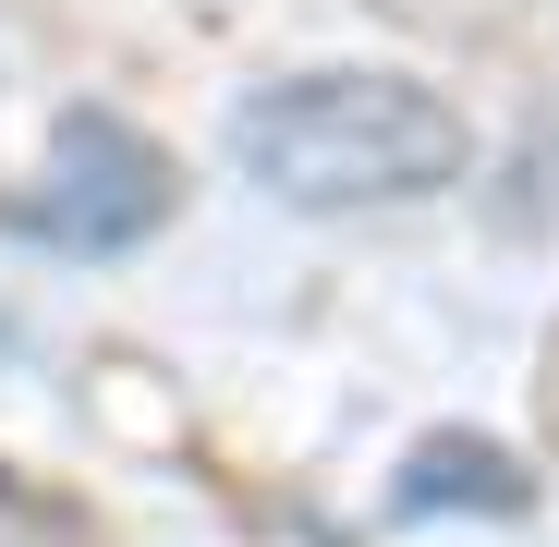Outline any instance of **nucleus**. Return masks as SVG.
<instances>
[{"instance_id": "7ed1b4c3", "label": "nucleus", "mask_w": 559, "mask_h": 547, "mask_svg": "<svg viewBox=\"0 0 559 547\" xmlns=\"http://www.w3.org/2000/svg\"><path fill=\"white\" fill-rule=\"evenodd\" d=\"M450 511H499V523H523V511H535L523 450H499V438H475V426L414 438L402 475H390V523H450Z\"/></svg>"}, {"instance_id": "f257e3e1", "label": "nucleus", "mask_w": 559, "mask_h": 547, "mask_svg": "<svg viewBox=\"0 0 559 547\" xmlns=\"http://www.w3.org/2000/svg\"><path fill=\"white\" fill-rule=\"evenodd\" d=\"M475 134L438 85L378 73V61H329V73H280L231 110V170L267 207L305 219H365V207H426L462 182Z\"/></svg>"}, {"instance_id": "20e7f679", "label": "nucleus", "mask_w": 559, "mask_h": 547, "mask_svg": "<svg viewBox=\"0 0 559 547\" xmlns=\"http://www.w3.org/2000/svg\"><path fill=\"white\" fill-rule=\"evenodd\" d=\"M0 353H25V329H13V317H0Z\"/></svg>"}, {"instance_id": "f03ea898", "label": "nucleus", "mask_w": 559, "mask_h": 547, "mask_svg": "<svg viewBox=\"0 0 559 547\" xmlns=\"http://www.w3.org/2000/svg\"><path fill=\"white\" fill-rule=\"evenodd\" d=\"M170 207H182V158H170L146 122H122V110H61L49 146H37V170L0 195V231H25V243H49V255H134V243L170 231Z\"/></svg>"}]
</instances>
